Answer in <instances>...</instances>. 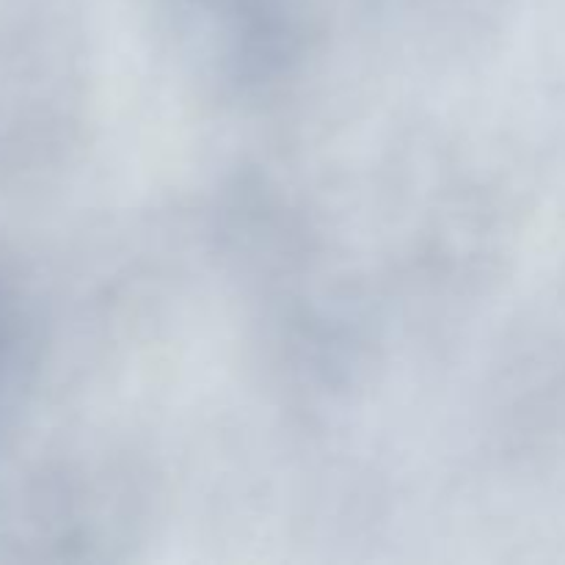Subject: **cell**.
I'll return each instance as SVG.
<instances>
[{
  "label": "cell",
  "instance_id": "6da1fadb",
  "mask_svg": "<svg viewBox=\"0 0 565 565\" xmlns=\"http://www.w3.org/2000/svg\"><path fill=\"white\" fill-rule=\"evenodd\" d=\"M17 340H20V331H17L14 307H11L6 287L0 285V395H3L6 384L11 381V373H14Z\"/></svg>",
  "mask_w": 565,
  "mask_h": 565
}]
</instances>
